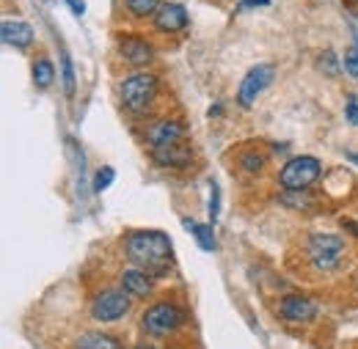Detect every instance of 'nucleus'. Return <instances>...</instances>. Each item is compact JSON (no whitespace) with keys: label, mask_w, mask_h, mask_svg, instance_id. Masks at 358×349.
<instances>
[{"label":"nucleus","mask_w":358,"mask_h":349,"mask_svg":"<svg viewBox=\"0 0 358 349\" xmlns=\"http://www.w3.org/2000/svg\"><path fill=\"white\" fill-rule=\"evenodd\" d=\"M127 311H130V297L124 292H119V289H105L91 303V316L96 322H116Z\"/></svg>","instance_id":"0eeeda50"},{"label":"nucleus","mask_w":358,"mask_h":349,"mask_svg":"<svg viewBox=\"0 0 358 349\" xmlns=\"http://www.w3.org/2000/svg\"><path fill=\"white\" fill-rule=\"evenodd\" d=\"M185 322V311L177 303H155L143 313V330L155 339H166L171 333H177Z\"/></svg>","instance_id":"20e7f679"},{"label":"nucleus","mask_w":358,"mask_h":349,"mask_svg":"<svg viewBox=\"0 0 358 349\" xmlns=\"http://www.w3.org/2000/svg\"><path fill=\"white\" fill-rule=\"evenodd\" d=\"M218 215H221V187L213 181V184H210V220L215 223Z\"/></svg>","instance_id":"4be33fe9"},{"label":"nucleus","mask_w":358,"mask_h":349,"mask_svg":"<svg viewBox=\"0 0 358 349\" xmlns=\"http://www.w3.org/2000/svg\"><path fill=\"white\" fill-rule=\"evenodd\" d=\"M240 168L251 176L262 174V168H265V154H262V151H243V157H240Z\"/></svg>","instance_id":"6ab92c4d"},{"label":"nucleus","mask_w":358,"mask_h":349,"mask_svg":"<svg viewBox=\"0 0 358 349\" xmlns=\"http://www.w3.org/2000/svg\"><path fill=\"white\" fill-rule=\"evenodd\" d=\"M146 143H149V149H166V146L187 143V135L179 121L163 119V121H155L146 127Z\"/></svg>","instance_id":"6e6552de"},{"label":"nucleus","mask_w":358,"mask_h":349,"mask_svg":"<svg viewBox=\"0 0 358 349\" xmlns=\"http://www.w3.org/2000/svg\"><path fill=\"white\" fill-rule=\"evenodd\" d=\"M278 313L287 319V322H295V325H303V322H312L317 316V303L303 297V295H287L278 300Z\"/></svg>","instance_id":"1a4fd4ad"},{"label":"nucleus","mask_w":358,"mask_h":349,"mask_svg":"<svg viewBox=\"0 0 358 349\" xmlns=\"http://www.w3.org/2000/svg\"><path fill=\"white\" fill-rule=\"evenodd\" d=\"M0 36H3V44L17 47V50H25V47L34 44V28L28 22H22V20H3Z\"/></svg>","instance_id":"ddd939ff"},{"label":"nucleus","mask_w":358,"mask_h":349,"mask_svg":"<svg viewBox=\"0 0 358 349\" xmlns=\"http://www.w3.org/2000/svg\"><path fill=\"white\" fill-rule=\"evenodd\" d=\"M348 253V242L336 234H314L306 245L309 264L320 272H334Z\"/></svg>","instance_id":"7ed1b4c3"},{"label":"nucleus","mask_w":358,"mask_h":349,"mask_svg":"<svg viewBox=\"0 0 358 349\" xmlns=\"http://www.w3.org/2000/svg\"><path fill=\"white\" fill-rule=\"evenodd\" d=\"M127 256L149 275H166L171 269V237L163 231H133L127 237Z\"/></svg>","instance_id":"f257e3e1"},{"label":"nucleus","mask_w":358,"mask_h":349,"mask_svg":"<svg viewBox=\"0 0 358 349\" xmlns=\"http://www.w3.org/2000/svg\"><path fill=\"white\" fill-rule=\"evenodd\" d=\"M113 179H116V171H113L110 165L99 168V171H96V176H94V193H102V190H108V187L113 184Z\"/></svg>","instance_id":"412c9836"},{"label":"nucleus","mask_w":358,"mask_h":349,"mask_svg":"<svg viewBox=\"0 0 358 349\" xmlns=\"http://www.w3.org/2000/svg\"><path fill=\"white\" fill-rule=\"evenodd\" d=\"M345 69H348L353 77H358V44L353 47V50L345 52Z\"/></svg>","instance_id":"5701e85b"},{"label":"nucleus","mask_w":358,"mask_h":349,"mask_svg":"<svg viewBox=\"0 0 358 349\" xmlns=\"http://www.w3.org/2000/svg\"><path fill=\"white\" fill-rule=\"evenodd\" d=\"M75 349H122V344L105 333H86L78 339Z\"/></svg>","instance_id":"dca6fc26"},{"label":"nucleus","mask_w":358,"mask_h":349,"mask_svg":"<svg viewBox=\"0 0 358 349\" xmlns=\"http://www.w3.org/2000/svg\"><path fill=\"white\" fill-rule=\"evenodd\" d=\"M66 3H69V8H72L75 17H83L86 14V0H66Z\"/></svg>","instance_id":"393cba45"},{"label":"nucleus","mask_w":358,"mask_h":349,"mask_svg":"<svg viewBox=\"0 0 358 349\" xmlns=\"http://www.w3.org/2000/svg\"><path fill=\"white\" fill-rule=\"evenodd\" d=\"M124 6H127V11L138 17V20H143V17H152V14H157L160 11V0H124Z\"/></svg>","instance_id":"a211bd4d"},{"label":"nucleus","mask_w":358,"mask_h":349,"mask_svg":"<svg viewBox=\"0 0 358 349\" xmlns=\"http://www.w3.org/2000/svg\"><path fill=\"white\" fill-rule=\"evenodd\" d=\"M348 231H353V234L358 237V223H348Z\"/></svg>","instance_id":"bb28decb"},{"label":"nucleus","mask_w":358,"mask_h":349,"mask_svg":"<svg viewBox=\"0 0 358 349\" xmlns=\"http://www.w3.org/2000/svg\"><path fill=\"white\" fill-rule=\"evenodd\" d=\"M152 22H155V28L160 34H177V31H182L187 25V11L179 3H163Z\"/></svg>","instance_id":"9b49d317"},{"label":"nucleus","mask_w":358,"mask_h":349,"mask_svg":"<svg viewBox=\"0 0 358 349\" xmlns=\"http://www.w3.org/2000/svg\"><path fill=\"white\" fill-rule=\"evenodd\" d=\"M350 160H356V163H358V154H350Z\"/></svg>","instance_id":"cd10ccee"},{"label":"nucleus","mask_w":358,"mask_h":349,"mask_svg":"<svg viewBox=\"0 0 358 349\" xmlns=\"http://www.w3.org/2000/svg\"><path fill=\"white\" fill-rule=\"evenodd\" d=\"M345 113H348V121H350V124H358V102L353 99V96H350V102H348Z\"/></svg>","instance_id":"b1692460"},{"label":"nucleus","mask_w":358,"mask_h":349,"mask_svg":"<svg viewBox=\"0 0 358 349\" xmlns=\"http://www.w3.org/2000/svg\"><path fill=\"white\" fill-rule=\"evenodd\" d=\"M273 77H275V66L273 64H257V66H251L245 72L243 83H240V91H237L240 105L243 107H254L257 99H259V94L273 83Z\"/></svg>","instance_id":"423d86ee"},{"label":"nucleus","mask_w":358,"mask_h":349,"mask_svg":"<svg viewBox=\"0 0 358 349\" xmlns=\"http://www.w3.org/2000/svg\"><path fill=\"white\" fill-rule=\"evenodd\" d=\"M135 349H152V347H135Z\"/></svg>","instance_id":"c85d7f7f"},{"label":"nucleus","mask_w":358,"mask_h":349,"mask_svg":"<svg viewBox=\"0 0 358 349\" xmlns=\"http://www.w3.org/2000/svg\"><path fill=\"white\" fill-rule=\"evenodd\" d=\"M61 72H64V91H66V96H72V94H75V86H78V80H75V66H72L69 52L61 55Z\"/></svg>","instance_id":"aec40b11"},{"label":"nucleus","mask_w":358,"mask_h":349,"mask_svg":"<svg viewBox=\"0 0 358 349\" xmlns=\"http://www.w3.org/2000/svg\"><path fill=\"white\" fill-rule=\"evenodd\" d=\"M52 80H55V66H52V61H47V58L34 61V86L45 91V88L52 86Z\"/></svg>","instance_id":"f3484780"},{"label":"nucleus","mask_w":358,"mask_h":349,"mask_svg":"<svg viewBox=\"0 0 358 349\" xmlns=\"http://www.w3.org/2000/svg\"><path fill=\"white\" fill-rule=\"evenodd\" d=\"M122 289L133 297H146L152 292V275L141 267H133V269H124L122 272Z\"/></svg>","instance_id":"4468645a"},{"label":"nucleus","mask_w":358,"mask_h":349,"mask_svg":"<svg viewBox=\"0 0 358 349\" xmlns=\"http://www.w3.org/2000/svg\"><path fill=\"white\" fill-rule=\"evenodd\" d=\"M182 225H185L187 231H193V237H196V242H199V248H201V251H215V248H218L213 225H199V223H193L190 218L182 220Z\"/></svg>","instance_id":"2eb2a0df"},{"label":"nucleus","mask_w":358,"mask_h":349,"mask_svg":"<svg viewBox=\"0 0 358 349\" xmlns=\"http://www.w3.org/2000/svg\"><path fill=\"white\" fill-rule=\"evenodd\" d=\"M245 6H268V0H245Z\"/></svg>","instance_id":"a878e982"},{"label":"nucleus","mask_w":358,"mask_h":349,"mask_svg":"<svg viewBox=\"0 0 358 349\" xmlns=\"http://www.w3.org/2000/svg\"><path fill=\"white\" fill-rule=\"evenodd\" d=\"M157 94H160V80L152 72H135L122 80V102L130 113L138 116L149 113L157 102Z\"/></svg>","instance_id":"f03ea898"},{"label":"nucleus","mask_w":358,"mask_h":349,"mask_svg":"<svg viewBox=\"0 0 358 349\" xmlns=\"http://www.w3.org/2000/svg\"><path fill=\"white\" fill-rule=\"evenodd\" d=\"M119 52H122V58L135 66V69H141V66H149L152 64V58H155V50L149 47L146 39H138V36H124L122 44H119Z\"/></svg>","instance_id":"f8f14e48"},{"label":"nucleus","mask_w":358,"mask_h":349,"mask_svg":"<svg viewBox=\"0 0 358 349\" xmlns=\"http://www.w3.org/2000/svg\"><path fill=\"white\" fill-rule=\"evenodd\" d=\"M322 174V163L317 157H292L281 171H278V181L287 190H306L309 184H314Z\"/></svg>","instance_id":"39448f33"},{"label":"nucleus","mask_w":358,"mask_h":349,"mask_svg":"<svg viewBox=\"0 0 358 349\" xmlns=\"http://www.w3.org/2000/svg\"><path fill=\"white\" fill-rule=\"evenodd\" d=\"M149 154L163 168H187L190 160H193L190 143H177V146H166V149H149Z\"/></svg>","instance_id":"9d476101"}]
</instances>
